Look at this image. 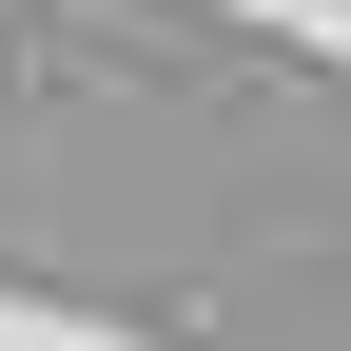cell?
Masks as SVG:
<instances>
[]
</instances>
